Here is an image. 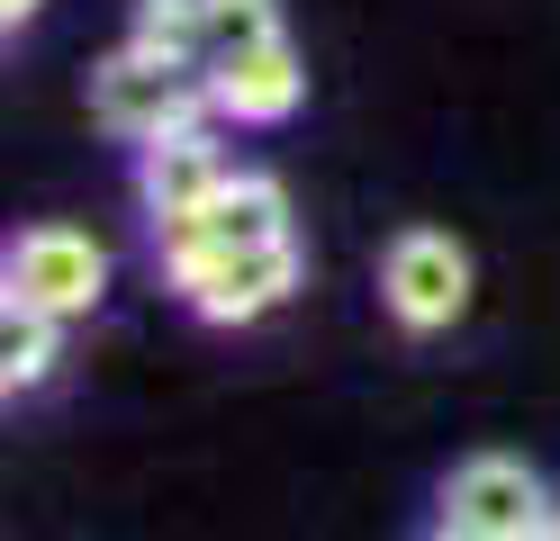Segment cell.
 Segmentation results:
<instances>
[{"label":"cell","mask_w":560,"mask_h":541,"mask_svg":"<svg viewBox=\"0 0 560 541\" xmlns=\"http://www.w3.org/2000/svg\"><path fill=\"white\" fill-rule=\"evenodd\" d=\"M380 307H389L407 334H452L470 307V252L443 226H407L380 252Z\"/></svg>","instance_id":"5b68a950"},{"label":"cell","mask_w":560,"mask_h":541,"mask_svg":"<svg viewBox=\"0 0 560 541\" xmlns=\"http://www.w3.org/2000/svg\"><path fill=\"white\" fill-rule=\"evenodd\" d=\"M91 118L127 136V144H154L172 127H199V118H218V99H208V63H182V55H163V46H127L91 72Z\"/></svg>","instance_id":"6da1fadb"},{"label":"cell","mask_w":560,"mask_h":541,"mask_svg":"<svg viewBox=\"0 0 560 541\" xmlns=\"http://www.w3.org/2000/svg\"><path fill=\"white\" fill-rule=\"evenodd\" d=\"M551 541H560V524H551Z\"/></svg>","instance_id":"4fadbf2b"},{"label":"cell","mask_w":560,"mask_h":541,"mask_svg":"<svg viewBox=\"0 0 560 541\" xmlns=\"http://www.w3.org/2000/svg\"><path fill=\"white\" fill-rule=\"evenodd\" d=\"M280 235H290V190H280L271 172H235L199 216L154 226V262L172 271V262H190V252H244V244H280Z\"/></svg>","instance_id":"8992f818"},{"label":"cell","mask_w":560,"mask_h":541,"mask_svg":"<svg viewBox=\"0 0 560 541\" xmlns=\"http://www.w3.org/2000/svg\"><path fill=\"white\" fill-rule=\"evenodd\" d=\"M37 10H46V0H0V27H10V36H19V27H27V19H37Z\"/></svg>","instance_id":"7c38bea8"},{"label":"cell","mask_w":560,"mask_h":541,"mask_svg":"<svg viewBox=\"0 0 560 541\" xmlns=\"http://www.w3.org/2000/svg\"><path fill=\"white\" fill-rule=\"evenodd\" d=\"M551 524H560V505L534 460L470 451L443 479V532H462V541H551Z\"/></svg>","instance_id":"3957f363"},{"label":"cell","mask_w":560,"mask_h":541,"mask_svg":"<svg viewBox=\"0 0 560 541\" xmlns=\"http://www.w3.org/2000/svg\"><path fill=\"white\" fill-rule=\"evenodd\" d=\"M55 361H63V325L0 298V388H10V397H37V388L55 379Z\"/></svg>","instance_id":"9c48e42d"},{"label":"cell","mask_w":560,"mask_h":541,"mask_svg":"<svg viewBox=\"0 0 560 541\" xmlns=\"http://www.w3.org/2000/svg\"><path fill=\"white\" fill-rule=\"evenodd\" d=\"M226 180H235V163H226V144L208 136V118H199V127H172V136H154V144H136V199H145L154 226L199 216Z\"/></svg>","instance_id":"52a82bcc"},{"label":"cell","mask_w":560,"mask_h":541,"mask_svg":"<svg viewBox=\"0 0 560 541\" xmlns=\"http://www.w3.org/2000/svg\"><path fill=\"white\" fill-rule=\"evenodd\" d=\"M262 36H290L280 27V0H208V63L262 46Z\"/></svg>","instance_id":"8fae6325"},{"label":"cell","mask_w":560,"mask_h":541,"mask_svg":"<svg viewBox=\"0 0 560 541\" xmlns=\"http://www.w3.org/2000/svg\"><path fill=\"white\" fill-rule=\"evenodd\" d=\"M0 298L37 307L55 325H82V316H100V298H109V252H100L82 226H27V235H10V252H0Z\"/></svg>","instance_id":"7a4b0ae2"},{"label":"cell","mask_w":560,"mask_h":541,"mask_svg":"<svg viewBox=\"0 0 560 541\" xmlns=\"http://www.w3.org/2000/svg\"><path fill=\"white\" fill-rule=\"evenodd\" d=\"M136 46L208 63V0H136Z\"/></svg>","instance_id":"30bf717a"},{"label":"cell","mask_w":560,"mask_h":541,"mask_svg":"<svg viewBox=\"0 0 560 541\" xmlns=\"http://www.w3.org/2000/svg\"><path fill=\"white\" fill-rule=\"evenodd\" d=\"M163 280L182 289V307L199 325H254L307 280V252H299V235H280V244H244V252H190Z\"/></svg>","instance_id":"277c9868"},{"label":"cell","mask_w":560,"mask_h":541,"mask_svg":"<svg viewBox=\"0 0 560 541\" xmlns=\"http://www.w3.org/2000/svg\"><path fill=\"white\" fill-rule=\"evenodd\" d=\"M208 99H218V118H235V127H280V118H299V99H307V55L290 36L218 55L208 63Z\"/></svg>","instance_id":"ba28073f"}]
</instances>
